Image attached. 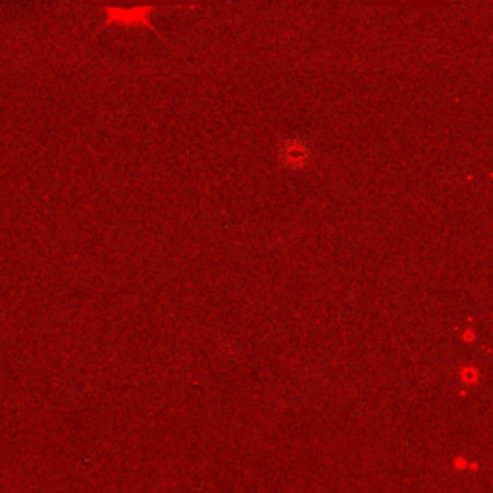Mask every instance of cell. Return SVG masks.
Listing matches in <instances>:
<instances>
[{
    "label": "cell",
    "instance_id": "1",
    "mask_svg": "<svg viewBox=\"0 0 493 493\" xmlns=\"http://www.w3.org/2000/svg\"><path fill=\"white\" fill-rule=\"evenodd\" d=\"M282 158L287 166L299 168L308 160V149L301 141H287L282 149Z\"/></svg>",
    "mask_w": 493,
    "mask_h": 493
}]
</instances>
